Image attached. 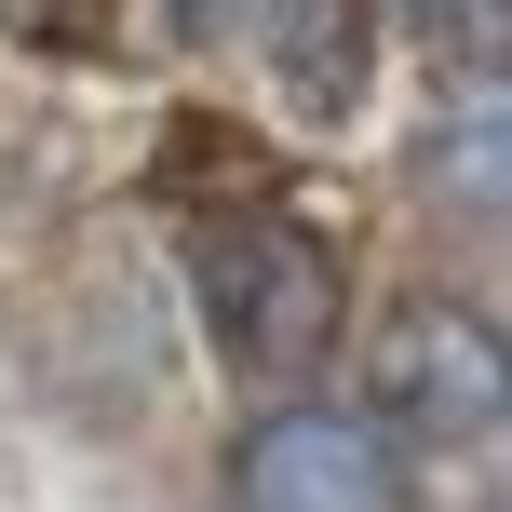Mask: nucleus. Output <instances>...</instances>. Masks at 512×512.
<instances>
[{"label":"nucleus","mask_w":512,"mask_h":512,"mask_svg":"<svg viewBox=\"0 0 512 512\" xmlns=\"http://www.w3.org/2000/svg\"><path fill=\"white\" fill-rule=\"evenodd\" d=\"M203 310H216V337H230L243 364L297 378L337 337V256L310 243L297 216H243V230H216V256H203Z\"/></svg>","instance_id":"nucleus-1"},{"label":"nucleus","mask_w":512,"mask_h":512,"mask_svg":"<svg viewBox=\"0 0 512 512\" xmlns=\"http://www.w3.org/2000/svg\"><path fill=\"white\" fill-rule=\"evenodd\" d=\"M230 512H405V459L351 405H270L230 445Z\"/></svg>","instance_id":"nucleus-2"},{"label":"nucleus","mask_w":512,"mask_h":512,"mask_svg":"<svg viewBox=\"0 0 512 512\" xmlns=\"http://www.w3.org/2000/svg\"><path fill=\"white\" fill-rule=\"evenodd\" d=\"M364 378H378V418L418 432V445L499 432V337H486V310H405Z\"/></svg>","instance_id":"nucleus-3"},{"label":"nucleus","mask_w":512,"mask_h":512,"mask_svg":"<svg viewBox=\"0 0 512 512\" xmlns=\"http://www.w3.org/2000/svg\"><path fill=\"white\" fill-rule=\"evenodd\" d=\"M243 41L283 68L297 108H351L364 95V0H256Z\"/></svg>","instance_id":"nucleus-4"},{"label":"nucleus","mask_w":512,"mask_h":512,"mask_svg":"<svg viewBox=\"0 0 512 512\" xmlns=\"http://www.w3.org/2000/svg\"><path fill=\"white\" fill-rule=\"evenodd\" d=\"M499 149H512V81L499 68H472V95H459V135H432V176H459V203L472 216H499Z\"/></svg>","instance_id":"nucleus-5"},{"label":"nucleus","mask_w":512,"mask_h":512,"mask_svg":"<svg viewBox=\"0 0 512 512\" xmlns=\"http://www.w3.org/2000/svg\"><path fill=\"white\" fill-rule=\"evenodd\" d=\"M176 14H189V27H203V41H216V27H243L256 0H176Z\"/></svg>","instance_id":"nucleus-6"},{"label":"nucleus","mask_w":512,"mask_h":512,"mask_svg":"<svg viewBox=\"0 0 512 512\" xmlns=\"http://www.w3.org/2000/svg\"><path fill=\"white\" fill-rule=\"evenodd\" d=\"M418 14H472V27H499V0H418Z\"/></svg>","instance_id":"nucleus-7"}]
</instances>
